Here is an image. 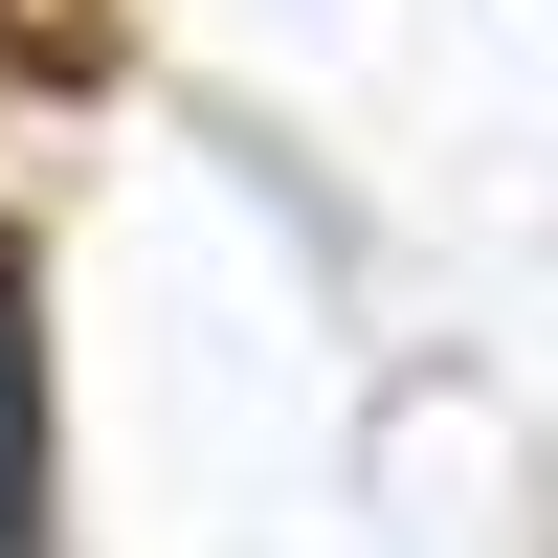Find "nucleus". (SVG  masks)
I'll return each instance as SVG.
<instances>
[{
	"mask_svg": "<svg viewBox=\"0 0 558 558\" xmlns=\"http://www.w3.org/2000/svg\"><path fill=\"white\" fill-rule=\"evenodd\" d=\"M0 68L23 89H112V0H0Z\"/></svg>",
	"mask_w": 558,
	"mask_h": 558,
	"instance_id": "1",
	"label": "nucleus"
}]
</instances>
